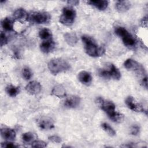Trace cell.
<instances>
[{
    "label": "cell",
    "mask_w": 148,
    "mask_h": 148,
    "mask_svg": "<svg viewBox=\"0 0 148 148\" xmlns=\"http://www.w3.org/2000/svg\"><path fill=\"white\" fill-rule=\"evenodd\" d=\"M82 39L84 44V48L86 53L91 57H96L102 56L105 49L103 47H99L95 41L91 36L88 35H83Z\"/></svg>",
    "instance_id": "cell-1"
},
{
    "label": "cell",
    "mask_w": 148,
    "mask_h": 148,
    "mask_svg": "<svg viewBox=\"0 0 148 148\" xmlns=\"http://www.w3.org/2000/svg\"><path fill=\"white\" fill-rule=\"evenodd\" d=\"M48 68L53 75L66 71L70 68L69 64L65 60L57 58L51 60L48 63Z\"/></svg>",
    "instance_id": "cell-2"
},
{
    "label": "cell",
    "mask_w": 148,
    "mask_h": 148,
    "mask_svg": "<svg viewBox=\"0 0 148 148\" xmlns=\"http://www.w3.org/2000/svg\"><path fill=\"white\" fill-rule=\"evenodd\" d=\"M115 33L121 38L123 43L127 47H134L136 45V40L134 36L124 27H117L115 28Z\"/></svg>",
    "instance_id": "cell-3"
},
{
    "label": "cell",
    "mask_w": 148,
    "mask_h": 148,
    "mask_svg": "<svg viewBox=\"0 0 148 148\" xmlns=\"http://www.w3.org/2000/svg\"><path fill=\"white\" fill-rule=\"evenodd\" d=\"M76 11L71 7H65L62 9V13L60 17V22L66 26L73 24L76 17Z\"/></svg>",
    "instance_id": "cell-4"
},
{
    "label": "cell",
    "mask_w": 148,
    "mask_h": 148,
    "mask_svg": "<svg viewBox=\"0 0 148 148\" xmlns=\"http://www.w3.org/2000/svg\"><path fill=\"white\" fill-rule=\"evenodd\" d=\"M97 103L101 109L108 114L109 117L116 112L115 105L112 101L105 100L101 97H98L97 98Z\"/></svg>",
    "instance_id": "cell-5"
},
{
    "label": "cell",
    "mask_w": 148,
    "mask_h": 148,
    "mask_svg": "<svg viewBox=\"0 0 148 148\" xmlns=\"http://www.w3.org/2000/svg\"><path fill=\"white\" fill-rule=\"evenodd\" d=\"M29 19L31 21L36 24H46L50 21L51 17L47 12H37L32 13L29 17Z\"/></svg>",
    "instance_id": "cell-6"
},
{
    "label": "cell",
    "mask_w": 148,
    "mask_h": 148,
    "mask_svg": "<svg viewBox=\"0 0 148 148\" xmlns=\"http://www.w3.org/2000/svg\"><path fill=\"white\" fill-rule=\"evenodd\" d=\"M124 66L127 69L130 71L137 72L139 73H143V75L145 72L143 66L131 58L126 60L124 63Z\"/></svg>",
    "instance_id": "cell-7"
},
{
    "label": "cell",
    "mask_w": 148,
    "mask_h": 148,
    "mask_svg": "<svg viewBox=\"0 0 148 148\" xmlns=\"http://www.w3.org/2000/svg\"><path fill=\"white\" fill-rule=\"evenodd\" d=\"M25 90L28 94L31 95H36L40 92L42 86L39 82L37 81H31L26 86Z\"/></svg>",
    "instance_id": "cell-8"
},
{
    "label": "cell",
    "mask_w": 148,
    "mask_h": 148,
    "mask_svg": "<svg viewBox=\"0 0 148 148\" xmlns=\"http://www.w3.org/2000/svg\"><path fill=\"white\" fill-rule=\"evenodd\" d=\"M37 121L39 127L42 130H51L54 127L53 120L49 117H41Z\"/></svg>",
    "instance_id": "cell-9"
},
{
    "label": "cell",
    "mask_w": 148,
    "mask_h": 148,
    "mask_svg": "<svg viewBox=\"0 0 148 148\" xmlns=\"http://www.w3.org/2000/svg\"><path fill=\"white\" fill-rule=\"evenodd\" d=\"M80 102V98L76 95H71L66 98L64 105L65 107L68 108H75Z\"/></svg>",
    "instance_id": "cell-10"
},
{
    "label": "cell",
    "mask_w": 148,
    "mask_h": 148,
    "mask_svg": "<svg viewBox=\"0 0 148 148\" xmlns=\"http://www.w3.org/2000/svg\"><path fill=\"white\" fill-rule=\"evenodd\" d=\"M125 103L127 105V106L133 111L144 112V109H143V108L140 105L136 103L135 102V99L131 96H129L126 98Z\"/></svg>",
    "instance_id": "cell-11"
},
{
    "label": "cell",
    "mask_w": 148,
    "mask_h": 148,
    "mask_svg": "<svg viewBox=\"0 0 148 148\" xmlns=\"http://www.w3.org/2000/svg\"><path fill=\"white\" fill-rule=\"evenodd\" d=\"M13 17L16 20L23 23L28 20L29 16L24 9L19 8L14 12Z\"/></svg>",
    "instance_id": "cell-12"
},
{
    "label": "cell",
    "mask_w": 148,
    "mask_h": 148,
    "mask_svg": "<svg viewBox=\"0 0 148 148\" xmlns=\"http://www.w3.org/2000/svg\"><path fill=\"white\" fill-rule=\"evenodd\" d=\"M78 79L82 84L89 86L92 82V76L89 72L82 71L78 73Z\"/></svg>",
    "instance_id": "cell-13"
},
{
    "label": "cell",
    "mask_w": 148,
    "mask_h": 148,
    "mask_svg": "<svg viewBox=\"0 0 148 148\" xmlns=\"http://www.w3.org/2000/svg\"><path fill=\"white\" fill-rule=\"evenodd\" d=\"M55 47V43L54 42L50 39L47 40L46 41H43L40 45V50L45 53H49L52 51Z\"/></svg>",
    "instance_id": "cell-14"
},
{
    "label": "cell",
    "mask_w": 148,
    "mask_h": 148,
    "mask_svg": "<svg viewBox=\"0 0 148 148\" xmlns=\"http://www.w3.org/2000/svg\"><path fill=\"white\" fill-rule=\"evenodd\" d=\"M1 134L3 139L8 140H13L16 138V132L11 128H3L1 130Z\"/></svg>",
    "instance_id": "cell-15"
},
{
    "label": "cell",
    "mask_w": 148,
    "mask_h": 148,
    "mask_svg": "<svg viewBox=\"0 0 148 148\" xmlns=\"http://www.w3.org/2000/svg\"><path fill=\"white\" fill-rule=\"evenodd\" d=\"M131 5L128 1H118L116 4V8L119 13H124L130 9Z\"/></svg>",
    "instance_id": "cell-16"
},
{
    "label": "cell",
    "mask_w": 148,
    "mask_h": 148,
    "mask_svg": "<svg viewBox=\"0 0 148 148\" xmlns=\"http://www.w3.org/2000/svg\"><path fill=\"white\" fill-rule=\"evenodd\" d=\"M87 3L95 6L100 10H104L108 5V1L105 0H91L88 1Z\"/></svg>",
    "instance_id": "cell-17"
},
{
    "label": "cell",
    "mask_w": 148,
    "mask_h": 148,
    "mask_svg": "<svg viewBox=\"0 0 148 148\" xmlns=\"http://www.w3.org/2000/svg\"><path fill=\"white\" fill-rule=\"evenodd\" d=\"M64 39L65 42L71 46H74L77 42V37L76 34L73 32H66L64 34Z\"/></svg>",
    "instance_id": "cell-18"
},
{
    "label": "cell",
    "mask_w": 148,
    "mask_h": 148,
    "mask_svg": "<svg viewBox=\"0 0 148 148\" xmlns=\"http://www.w3.org/2000/svg\"><path fill=\"white\" fill-rule=\"evenodd\" d=\"M109 70H107L110 77L116 80H119L121 77V73L118 68L113 64H110Z\"/></svg>",
    "instance_id": "cell-19"
},
{
    "label": "cell",
    "mask_w": 148,
    "mask_h": 148,
    "mask_svg": "<svg viewBox=\"0 0 148 148\" xmlns=\"http://www.w3.org/2000/svg\"><path fill=\"white\" fill-rule=\"evenodd\" d=\"M51 94L58 98H62L66 96V91L62 85H57L53 88Z\"/></svg>",
    "instance_id": "cell-20"
},
{
    "label": "cell",
    "mask_w": 148,
    "mask_h": 148,
    "mask_svg": "<svg viewBox=\"0 0 148 148\" xmlns=\"http://www.w3.org/2000/svg\"><path fill=\"white\" fill-rule=\"evenodd\" d=\"M2 28L7 31H12L13 30L14 20L9 17L5 18L1 22Z\"/></svg>",
    "instance_id": "cell-21"
},
{
    "label": "cell",
    "mask_w": 148,
    "mask_h": 148,
    "mask_svg": "<svg viewBox=\"0 0 148 148\" xmlns=\"http://www.w3.org/2000/svg\"><path fill=\"white\" fill-rule=\"evenodd\" d=\"M5 91L8 95L12 97L17 96L20 92L19 87H16L13 85H9L5 88Z\"/></svg>",
    "instance_id": "cell-22"
},
{
    "label": "cell",
    "mask_w": 148,
    "mask_h": 148,
    "mask_svg": "<svg viewBox=\"0 0 148 148\" xmlns=\"http://www.w3.org/2000/svg\"><path fill=\"white\" fill-rule=\"evenodd\" d=\"M39 36L42 39H50L52 36L51 32L47 28H43L39 32Z\"/></svg>",
    "instance_id": "cell-23"
},
{
    "label": "cell",
    "mask_w": 148,
    "mask_h": 148,
    "mask_svg": "<svg viewBox=\"0 0 148 148\" xmlns=\"http://www.w3.org/2000/svg\"><path fill=\"white\" fill-rule=\"evenodd\" d=\"M102 128L110 136H114L116 135V131L114 130L106 123H103L101 124Z\"/></svg>",
    "instance_id": "cell-24"
},
{
    "label": "cell",
    "mask_w": 148,
    "mask_h": 148,
    "mask_svg": "<svg viewBox=\"0 0 148 148\" xmlns=\"http://www.w3.org/2000/svg\"><path fill=\"white\" fill-rule=\"evenodd\" d=\"M35 139V135L30 132L24 133L22 135V139L24 143H29L33 142Z\"/></svg>",
    "instance_id": "cell-25"
},
{
    "label": "cell",
    "mask_w": 148,
    "mask_h": 148,
    "mask_svg": "<svg viewBox=\"0 0 148 148\" xmlns=\"http://www.w3.org/2000/svg\"><path fill=\"white\" fill-rule=\"evenodd\" d=\"M109 119H111L114 122L121 123L124 120V116L122 114L116 112L113 115L109 117Z\"/></svg>",
    "instance_id": "cell-26"
},
{
    "label": "cell",
    "mask_w": 148,
    "mask_h": 148,
    "mask_svg": "<svg viewBox=\"0 0 148 148\" xmlns=\"http://www.w3.org/2000/svg\"><path fill=\"white\" fill-rule=\"evenodd\" d=\"M22 75H23V77L25 80H29L31 78V77L32 76V73L31 69L29 68L25 67L23 70Z\"/></svg>",
    "instance_id": "cell-27"
},
{
    "label": "cell",
    "mask_w": 148,
    "mask_h": 148,
    "mask_svg": "<svg viewBox=\"0 0 148 148\" xmlns=\"http://www.w3.org/2000/svg\"><path fill=\"white\" fill-rule=\"evenodd\" d=\"M31 146L33 147H46L47 144L42 140H35L32 142Z\"/></svg>",
    "instance_id": "cell-28"
},
{
    "label": "cell",
    "mask_w": 148,
    "mask_h": 148,
    "mask_svg": "<svg viewBox=\"0 0 148 148\" xmlns=\"http://www.w3.org/2000/svg\"><path fill=\"white\" fill-rule=\"evenodd\" d=\"M0 40H1V47L5 45L8 43V38L6 37L5 34L2 32H1Z\"/></svg>",
    "instance_id": "cell-29"
},
{
    "label": "cell",
    "mask_w": 148,
    "mask_h": 148,
    "mask_svg": "<svg viewBox=\"0 0 148 148\" xmlns=\"http://www.w3.org/2000/svg\"><path fill=\"white\" fill-rule=\"evenodd\" d=\"M1 147H7V148H14V147H18V146L10 142H5L1 143Z\"/></svg>",
    "instance_id": "cell-30"
},
{
    "label": "cell",
    "mask_w": 148,
    "mask_h": 148,
    "mask_svg": "<svg viewBox=\"0 0 148 148\" xmlns=\"http://www.w3.org/2000/svg\"><path fill=\"white\" fill-rule=\"evenodd\" d=\"M49 140L52 142L54 143H60L62 142V139L61 138L57 135H53V136H50L48 138Z\"/></svg>",
    "instance_id": "cell-31"
},
{
    "label": "cell",
    "mask_w": 148,
    "mask_h": 148,
    "mask_svg": "<svg viewBox=\"0 0 148 148\" xmlns=\"http://www.w3.org/2000/svg\"><path fill=\"white\" fill-rule=\"evenodd\" d=\"M139 130H140L139 127L137 125H134L132 127L131 129V134L134 135H136L139 134Z\"/></svg>",
    "instance_id": "cell-32"
},
{
    "label": "cell",
    "mask_w": 148,
    "mask_h": 148,
    "mask_svg": "<svg viewBox=\"0 0 148 148\" xmlns=\"http://www.w3.org/2000/svg\"><path fill=\"white\" fill-rule=\"evenodd\" d=\"M141 25L142 27H145V28L147 27V16L143 17L141 21Z\"/></svg>",
    "instance_id": "cell-33"
},
{
    "label": "cell",
    "mask_w": 148,
    "mask_h": 148,
    "mask_svg": "<svg viewBox=\"0 0 148 148\" xmlns=\"http://www.w3.org/2000/svg\"><path fill=\"white\" fill-rule=\"evenodd\" d=\"M142 84L145 88H147V76H145V77L143 78V79L142 80Z\"/></svg>",
    "instance_id": "cell-34"
},
{
    "label": "cell",
    "mask_w": 148,
    "mask_h": 148,
    "mask_svg": "<svg viewBox=\"0 0 148 148\" xmlns=\"http://www.w3.org/2000/svg\"><path fill=\"white\" fill-rule=\"evenodd\" d=\"M67 2H68V3L69 5H78L79 3V1H77V0L68 1Z\"/></svg>",
    "instance_id": "cell-35"
}]
</instances>
